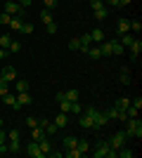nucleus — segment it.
Here are the masks:
<instances>
[{"label": "nucleus", "instance_id": "obj_1", "mask_svg": "<svg viewBox=\"0 0 142 158\" xmlns=\"http://www.w3.org/2000/svg\"><path fill=\"white\" fill-rule=\"evenodd\" d=\"M126 135L128 137H142V123L140 118H126Z\"/></svg>", "mask_w": 142, "mask_h": 158}, {"label": "nucleus", "instance_id": "obj_2", "mask_svg": "<svg viewBox=\"0 0 142 158\" xmlns=\"http://www.w3.org/2000/svg\"><path fill=\"white\" fill-rule=\"evenodd\" d=\"M2 12H7L10 17H24V7L17 2V0H7L5 2V10Z\"/></svg>", "mask_w": 142, "mask_h": 158}, {"label": "nucleus", "instance_id": "obj_3", "mask_svg": "<svg viewBox=\"0 0 142 158\" xmlns=\"http://www.w3.org/2000/svg\"><path fill=\"white\" fill-rule=\"evenodd\" d=\"M126 142H128V135H126V130H123V132H114V137L109 139V146L118 151L121 146H126Z\"/></svg>", "mask_w": 142, "mask_h": 158}, {"label": "nucleus", "instance_id": "obj_4", "mask_svg": "<svg viewBox=\"0 0 142 158\" xmlns=\"http://www.w3.org/2000/svg\"><path fill=\"white\" fill-rule=\"evenodd\" d=\"M24 151H26V156H31V158H45V153L41 151V146H38V142H28L26 146H24Z\"/></svg>", "mask_w": 142, "mask_h": 158}, {"label": "nucleus", "instance_id": "obj_5", "mask_svg": "<svg viewBox=\"0 0 142 158\" xmlns=\"http://www.w3.org/2000/svg\"><path fill=\"white\" fill-rule=\"evenodd\" d=\"M109 142H97V146H95V151H93V156L95 158H107V153H109Z\"/></svg>", "mask_w": 142, "mask_h": 158}, {"label": "nucleus", "instance_id": "obj_6", "mask_svg": "<svg viewBox=\"0 0 142 158\" xmlns=\"http://www.w3.org/2000/svg\"><path fill=\"white\" fill-rule=\"evenodd\" d=\"M0 76H2L7 83H12V80H17V69H14V66H5V69L0 71Z\"/></svg>", "mask_w": 142, "mask_h": 158}, {"label": "nucleus", "instance_id": "obj_7", "mask_svg": "<svg viewBox=\"0 0 142 158\" xmlns=\"http://www.w3.org/2000/svg\"><path fill=\"white\" fill-rule=\"evenodd\" d=\"M2 102H5L7 106H12L14 111H19L21 106H19V102H17V94H10V92H5L2 94Z\"/></svg>", "mask_w": 142, "mask_h": 158}, {"label": "nucleus", "instance_id": "obj_8", "mask_svg": "<svg viewBox=\"0 0 142 158\" xmlns=\"http://www.w3.org/2000/svg\"><path fill=\"white\" fill-rule=\"evenodd\" d=\"M109 45H111V57H123L126 47H123L118 40H109Z\"/></svg>", "mask_w": 142, "mask_h": 158}, {"label": "nucleus", "instance_id": "obj_9", "mask_svg": "<svg viewBox=\"0 0 142 158\" xmlns=\"http://www.w3.org/2000/svg\"><path fill=\"white\" fill-rule=\"evenodd\" d=\"M81 47H78V50H81L83 54H88V50H90V45H93V38H90V33H85V35H81Z\"/></svg>", "mask_w": 142, "mask_h": 158}, {"label": "nucleus", "instance_id": "obj_10", "mask_svg": "<svg viewBox=\"0 0 142 158\" xmlns=\"http://www.w3.org/2000/svg\"><path fill=\"white\" fill-rule=\"evenodd\" d=\"M78 123L85 130H93V116H88V113H78Z\"/></svg>", "mask_w": 142, "mask_h": 158}, {"label": "nucleus", "instance_id": "obj_11", "mask_svg": "<svg viewBox=\"0 0 142 158\" xmlns=\"http://www.w3.org/2000/svg\"><path fill=\"white\" fill-rule=\"evenodd\" d=\"M128 47H130V52H133V59H137V57H140V52H142V40H140V38H135Z\"/></svg>", "mask_w": 142, "mask_h": 158}, {"label": "nucleus", "instance_id": "obj_12", "mask_svg": "<svg viewBox=\"0 0 142 158\" xmlns=\"http://www.w3.org/2000/svg\"><path fill=\"white\" fill-rule=\"evenodd\" d=\"M38 146H41V151L45 153V156H47L50 151H52V144H50V139H47V135H45L43 139H38Z\"/></svg>", "mask_w": 142, "mask_h": 158}, {"label": "nucleus", "instance_id": "obj_13", "mask_svg": "<svg viewBox=\"0 0 142 158\" xmlns=\"http://www.w3.org/2000/svg\"><path fill=\"white\" fill-rule=\"evenodd\" d=\"M128 31H130V21H128V19H118L116 33H118V35H123V33H128Z\"/></svg>", "mask_w": 142, "mask_h": 158}, {"label": "nucleus", "instance_id": "obj_14", "mask_svg": "<svg viewBox=\"0 0 142 158\" xmlns=\"http://www.w3.org/2000/svg\"><path fill=\"white\" fill-rule=\"evenodd\" d=\"M17 102H19V106H28L31 102H33V97H31L28 92H19L17 94Z\"/></svg>", "mask_w": 142, "mask_h": 158}, {"label": "nucleus", "instance_id": "obj_15", "mask_svg": "<svg viewBox=\"0 0 142 158\" xmlns=\"http://www.w3.org/2000/svg\"><path fill=\"white\" fill-rule=\"evenodd\" d=\"M52 123H54V125H57V127H59V130H62V127H67V123H69V116H67V113H64V111H62L59 116H57V118L52 120Z\"/></svg>", "mask_w": 142, "mask_h": 158}, {"label": "nucleus", "instance_id": "obj_16", "mask_svg": "<svg viewBox=\"0 0 142 158\" xmlns=\"http://www.w3.org/2000/svg\"><path fill=\"white\" fill-rule=\"evenodd\" d=\"M43 137H45V130H43L41 125L31 127V139H33V142H38V139H43Z\"/></svg>", "mask_w": 142, "mask_h": 158}, {"label": "nucleus", "instance_id": "obj_17", "mask_svg": "<svg viewBox=\"0 0 142 158\" xmlns=\"http://www.w3.org/2000/svg\"><path fill=\"white\" fill-rule=\"evenodd\" d=\"M90 38H93V43L100 45L102 40H104V31H102V28H95V31H90Z\"/></svg>", "mask_w": 142, "mask_h": 158}, {"label": "nucleus", "instance_id": "obj_18", "mask_svg": "<svg viewBox=\"0 0 142 158\" xmlns=\"http://www.w3.org/2000/svg\"><path fill=\"white\" fill-rule=\"evenodd\" d=\"M14 87H17V92H28V80L17 78V80H14Z\"/></svg>", "mask_w": 142, "mask_h": 158}, {"label": "nucleus", "instance_id": "obj_19", "mask_svg": "<svg viewBox=\"0 0 142 158\" xmlns=\"http://www.w3.org/2000/svg\"><path fill=\"white\" fill-rule=\"evenodd\" d=\"M7 151H10V153H19V151H21L19 139H10V144H7Z\"/></svg>", "mask_w": 142, "mask_h": 158}, {"label": "nucleus", "instance_id": "obj_20", "mask_svg": "<svg viewBox=\"0 0 142 158\" xmlns=\"http://www.w3.org/2000/svg\"><path fill=\"white\" fill-rule=\"evenodd\" d=\"M133 40H135V35H133V33H130V31H128V33H123L121 38H118V43H121V45H123V47H128V45H130V43H133Z\"/></svg>", "mask_w": 142, "mask_h": 158}, {"label": "nucleus", "instance_id": "obj_21", "mask_svg": "<svg viewBox=\"0 0 142 158\" xmlns=\"http://www.w3.org/2000/svg\"><path fill=\"white\" fill-rule=\"evenodd\" d=\"M64 97H67L69 102H78V97H81V92H78L76 87H71V90H67V92H64Z\"/></svg>", "mask_w": 142, "mask_h": 158}, {"label": "nucleus", "instance_id": "obj_22", "mask_svg": "<svg viewBox=\"0 0 142 158\" xmlns=\"http://www.w3.org/2000/svg\"><path fill=\"white\" fill-rule=\"evenodd\" d=\"M76 142H78V139H76V137H71V135H69V137H64V142H62L64 151H67V149H74V146H76Z\"/></svg>", "mask_w": 142, "mask_h": 158}, {"label": "nucleus", "instance_id": "obj_23", "mask_svg": "<svg viewBox=\"0 0 142 158\" xmlns=\"http://www.w3.org/2000/svg\"><path fill=\"white\" fill-rule=\"evenodd\" d=\"M88 57H90V59H100V57H102V52H100V45H90V50H88Z\"/></svg>", "mask_w": 142, "mask_h": 158}, {"label": "nucleus", "instance_id": "obj_24", "mask_svg": "<svg viewBox=\"0 0 142 158\" xmlns=\"http://www.w3.org/2000/svg\"><path fill=\"white\" fill-rule=\"evenodd\" d=\"M93 17L95 19H107V7L102 5V7H97V10H93Z\"/></svg>", "mask_w": 142, "mask_h": 158}, {"label": "nucleus", "instance_id": "obj_25", "mask_svg": "<svg viewBox=\"0 0 142 158\" xmlns=\"http://www.w3.org/2000/svg\"><path fill=\"white\" fill-rule=\"evenodd\" d=\"M43 130H45V135H47V137H52V135H57V132H59V127L54 125V123H47V125L43 127Z\"/></svg>", "mask_w": 142, "mask_h": 158}, {"label": "nucleus", "instance_id": "obj_26", "mask_svg": "<svg viewBox=\"0 0 142 158\" xmlns=\"http://www.w3.org/2000/svg\"><path fill=\"white\" fill-rule=\"evenodd\" d=\"M41 19H43V24H50V21H52V12H50L47 7L41 10Z\"/></svg>", "mask_w": 142, "mask_h": 158}, {"label": "nucleus", "instance_id": "obj_27", "mask_svg": "<svg viewBox=\"0 0 142 158\" xmlns=\"http://www.w3.org/2000/svg\"><path fill=\"white\" fill-rule=\"evenodd\" d=\"M21 24H24V21H21V17H12L10 28H12V31H21Z\"/></svg>", "mask_w": 142, "mask_h": 158}, {"label": "nucleus", "instance_id": "obj_28", "mask_svg": "<svg viewBox=\"0 0 142 158\" xmlns=\"http://www.w3.org/2000/svg\"><path fill=\"white\" fill-rule=\"evenodd\" d=\"M118 156H121V158H133V156H135V151L128 149V146H121V149H118Z\"/></svg>", "mask_w": 142, "mask_h": 158}, {"label": "nucleus", "instance_id": "obj_29", "mask_svg": "<svg viewBox=\"0 0 142 158\" xmlns=\"http://www.w3.org/2000/svg\"><path fill=\"white\" fill-rule=\"evenodd\" d=\"M76 149H78V151L81 153H85L90 149V144H88V139H78V142H76Z\"/></svg>", "mask_w": 142, "mask_h": 158}, {"label": "nucleus", "instance_id": "obj_30", "mask_svg": "<svg viewBox=\"0 0 142 158\" xmlns=\"http://www.w3.org/2000/svg\"><path fill=\"white\" fill-rule=\"evenodd\" d=\"M7 50H10V52H12V54H19V52H21V43H19V40H12Z\"/></svg>", "mask_w": 142, "mask_h": 158}, {"label": "nucleus", "instance_id": "obj_31", "mask_svg": "<svg viewBox=\"0 0 142 158\" xmlns=\"http://www.w3.org/2000/svg\"><path fill=\"white\" fill-rule=\"evenodd\" d=\"M128 106H130V99L128 97H121L118 102H116V109H121V111H126Z\"/></svg>", "mask_w": 142, "mask_h": 158}, {"label": "nucleus", "instance_id": "obj_32", "mask_svg": "<svg viewBox=\"0 0 142 158\" xmlns=\"http://www.w3.org/2000/svg\"><path fill=\"white\" fill-rule=\"evenodd\" d=\"M137 113H140V109H135L133 104H130L128 109H126V116H128V118H137Z\"/></svg>", "mask_w": 142, "mask_h": 158}, {"label": "nucleus", "instance_id": "obj_33", "mask_svg": "<svg viewBox=\"0 0 142 158\" xmlns=\"http://www.w3.org/2000/svg\"><path fill=\"white\" fill-rule=\"evenodd\" d=\"M121 83H123V85H130V71H128V69H123V71H121Z\"/></svg>", "mask_w": 142, "mask_h": 158}, {"label": "nucleus", "instance_id": "obj_34", "mask_svg": "<svg viewBox=\"0 0 142 158\" xmlns=\"http://www.w3.org/2000/svg\"><path fill=\"white\" fill-rule=\"evenodd\" d=\"M10 21H12V17H10L7 12L0 14V26H10Z\"/></svg>", "mask_w": 142, "mask_h": 158}, {"label": "nucleus", "instance_id": "obj_35", "mask_svg": "<svg viewBox=\"0 0 142 158\" xmlns=\"http://www.w3.org/2000/svg\"><path fill=\"white\" fill-rule=\"evenodd\" d=\"M10 43H12V38H10V35H0V47H2V50H7V47H10Z\"/></svg>", "mask_w": 142, "mask_h": 158}, {"label": "nucleus", "instance_id": "obj_36", "mask_svg": "<svg viewBox=\"0 0 142 158\" xmlns=\"http://www.w3.org/2000/svg\"><path fill=\"white\" fill-rule=\"evenodd\" d=\"M21 33H33V24H31V21H24V24H21Z\"/></svg>", "mask_w": 142, "mask_h": 158}, {"label": "nucleus", "instance_id": "obj_37", "mask_svg": "<svg viewBox=\"0 0 142 158\" xmlns=\"http://www.w3.org/2000/svg\"><path fill=\"white\" fill-rule=\"evenodd\" d=\"M69 113H83L81 104H78V102H71V109H69Z\"/></svg>", "mask_w": 142, "mask_h": 158}, {"label": "nucleus", "instance_id": "obj_38", "mask_svg": "<svg viewBox=\"0 0 142 158\" xmlns=\"http://www.w3.org/2000/svg\"><path fill=\"white\" fill-rule=\"evenodd\" d=\"M45 31L50 33V35H54V33H57V24H54V21H50V24H45Z\"/></svg>", "mask_w": 142, "mask_h": 158}, {"label": "nucleus", "instance_id": "obj_39", "mask_svg": "<svg viewBox=\"0 0 142 158\" xmlns=\"http://www.w3.org/2000/svg\"><path fill=\"white\" fill-rule=\"evenodd\" d=\"M78 47H81V40H78V38H71V40H69V50H78Z\"/></svg>", "mask_w": 142, "mask_h": 158}, {"label": "nucleus", "instance_id": "obj_40", "mask_svg": "<svg viewBox=\"0 0 142 158\" xmlns=\"http://www.w3.org/2000/svg\"><path fill=\"white\" fill-rule=\"evenodd\" d=\"M130 31L140 33V31H142V24H140V21H137V19H135V21H130Z\"/></svg>", "mask_w": 142, "mask_h": 158}, {"label": "nucleus", "instance_id": "obj_41", "mask_svg": "<svg viewBox=\"0 0 142 158\" xmlns=\"http://www.w3.org/2000/svg\"><path fill=\"white\" fill-rule=\"evenodd\" d=\"M19 137H21L19 130H10V132H7V139H19Z\"/></svg>", "mask_w": 142, "mask_h": 158}, {"label": "nucleus", "instance_id": "obj_42", "mask_svg": "<svg viewBox=\"0 0 142 158\" xmlns=\"http://www.w3.org/2000/svg\"><path fill=\"white\" fill-rule=\"evenodd\" d=\"M130 104L135 106V109H142V97H140V94H137L135 99H130Z\"/></svg>", "mask_w": 142, "mask_h": 158}, {"label": "nucleus", "instance_id": "obj_43", "mask_svg": "<svg viewBox=\"0 0 142 158\" xmlns=\"http://www.w3.org/2000/svg\"><path fill=\"white\" fill-rule=\"evenodd\" d=\"M43 5H45L47 10H52V7H57V0H43Z\"/></svg>", "mask_w": 142, "mask_h": 158}, {"label": "nucleus", "instance_id": "obj_44", "mask_svg": "<svg viewBox=\"0 0 142 158\" xmlns=\"http://www.w3.org/2000/svg\"><path fill=\"white\" fill-rule=\"evenodd\" d=\"M104 5V0H90V7H93V10H97V7H102Z\"/></svg>", "mask_w": 142, "mask_h": 158}, {"label": "nucleus", "instance_id": "obj_45", "mask_svg": "<svg viewBox=\"0 0 142 158\" xmlns=\"http://www.w3.org/2000/svg\"><path fill=\"white\" fill-rule=\"evenodd\" d=\"M26 125H28V127H36V125H38V118H28Z\"/></svg>", "mask_w": 142, "mask_h": 158}, {"label": "nucleus", "instance_id": "obj_46", "mask_svg": "<svg viewBox=\"0 0 142 158\" xmlns=\"http://www.w3.org/2000/svg\"><path fill=\"white\" fill-rule=\"evenodd\" d=\"M47 156H52V158H62V156H64V151H50Z\"/></svg>", "mask_w": 142, "mask_h": 158}, {"label": "nucleus", "instance_id": "obj_47", "mask_svg": "<svg viewBox=\"0 0 142 158\" xmlns=\"http://www.w3.org/2000/svg\"><path fill=\"white\" fill-rule=\"evenodd\" d=\"M5 139H7V132L0 127V144H5Z\"/></svg>", "mask_w": 142, "mask_h": 158}, {"label": "nucleus", "instance_id": "obj_48", "mask_svg": "<svg viewBox=\"0 0 142 158\" xmlns=\"http://www.w3.org/2000/svg\"><path fill=\"white\" fill-rule=\"evenodd\" d=\"M47 123H50V120H47V118H45V116H43V118H38V125H41V127H45V125H47Z\"/></svg>", "mask_w": 142, "mask_h": 158}, {"label": "nucleus", "instance_id": "obj_49", "mask_svg": "<svg viewBox=\"0 0 142 158\" xmlns=\"http://www.w3.org/2000/svg\"><path fill=\"white\" fill-rule=\"evenodd\" d=\"M17 2H19L21 7H28V5H31V2H33V0H17Z\"/></svg>", "mask_w": 142, "mask_h": 158}, {"label": "nucleus", "instance_id": "obj_50", "mask_svg": "<svg viewBox=\"0 0 142 158\" xmlns=\"http://www.w3.org/2000/svg\"><path fill=\"white\" fill-rule=\"evenodd\" d=\"M133 0H118V7H123V5H130Z\"/></svg>", "mask_w": 142, "mask_h": 158}, {"label": "nucleus", "instance_id": "obj_51", "mask_svg": "<svg viewBox=\"0 0 142 158\" xmlns=\"http://www.w3.org/2000/svg\"><path fill=\"white\" fill-rule=\"evenodd\" d=\"M107 5H111V7H118V0H107Z\"/></svg>", "mask_w": 142, "mask_h": 158}, {"label": "nucleus", "instance_id": "obj_52", "mask_svg": "<svg viewBox=\"0 0 142 158\" xmlns=\"http://www.w3.org/2000/svg\"><path fill=\"white\" fill-rule=\"evenodd\" d=\"M7 151V144H0V153H5Z\"/></svg>", "mask_w": 142, "mask_h": 158}, {"label": "nucleus", "instance_id": "obj_53", "mask_svg": "<svg viewBox=\"0 0 142 158\" xmlns=\"http://www.w3.org/2000/svg\"><path fill=\"white\" fill-rule=\"evenodd\" d=\"M2 57H5V50H2V47H0V59H2Z\"/></svg>", "mask_w": 142, "mask_h": 158}, {"label": "nucleus", "instance_id": "obj_54", "mask_svg": "<svg viewBox=\"0 0 142 158\" xmlns=\"http://www.w3.org/2000/svg\"><path fill=\"white\" fill-rule=\"evenodd\" d=\"M0 127H2V118H0Z\"/></svg>", "mask_w": 142, "mask_h": 158}]
</instances>
